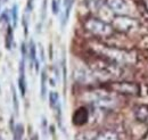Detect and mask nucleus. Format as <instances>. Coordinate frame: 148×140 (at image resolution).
Listing matches in <instances>:
<instances>
[{
	"instance_id": "1",
	"label": "nucleus",
	"mask_w": 148,
	"mask_h": 140,
	"mask_svg": "<svg viewBox=\"0 0 148 140\" xmlns=\"http://www.w3.org/2000/svg\"><path fill=\"white\" fill-rule=\"evenodd\" d=\"M91 51L95 55H97L108 62H112L114 64H117L120 66L132 65L136 63V56L133 54L125 49L117 48V47L107 46V45L97 42L91 46Z\"/></svg>"
},
{
	"instance_id": "2",
	"label": "nucleus",
	"mask_w": 148,
	"mask_h": 140,
	"mask_svg": "<svg viewBox=\"0 0 148 140\" xmlns=\"http://www.w3.org/2000/svg\"><path fill=\"white\" fill-rule=\"evenodd\" d=\"M84 30L98 38H111L115 30L111 24L106 23L100 18H88L83 23Z\"/></svg>"
},
{
	"instance_id": "3",
	"label": "nucleus",
	"mask_w": 148,
	"mask_h": 140,
	"mask_svg": "<svg viewBox=\"0 0 148 140\" xmlns=\"http://www.w3.org/2000/svg\"><path fill=\"white\" fill-rule=\"evenodd\" d=\"M89 102L93 106L103 109H112L117 104L116 98L107 91H93L90 93Z\"/></svg>"
},
{
	"instance_id": "4",
	"label": "nucleus",
	"mask_w": 148,
	"mask_h": 140,
	"mask_svg": "<svg viewBox=\"0 0 148 140\" xmlns=\"http://www.w3.org/2000/svg\"><path fill=\"white\" fill-rule=\"evenodd\" d=\"M112 26L115 31L122 33H130L136 31L139 27V23L136 18H132L128 15H116L113 18Z\"/></svg>"
},
{
	"instance_id": "5",
	"label": "nucleus",
	"mask_w": 148,
	"mask_h": 140,
	"mask_svg": "<svg viewBox=\"0 0 148 140\" xmlns=\"http://www.w3.org/2000/svg\"><path fill=\"white\" fill-rule=\"evenodd\" d=\"M110 89L112 91H115L116 93H121V95H138L139 93V87L133 83V82H127V81H122V82H112L110 83Z\"/></svg>"
},
{
	"instance_id": "6",
	"label": "nucleus",
	"mask_w": 148,
	"mask_h": 140,
	"mask_svg": "<svg viewBox=\"0 0 148 140\" xmlns=\"http://www.w3.org/2000/svg\"><path fill=\"white\" fill-rule=\"evenodd\" d=\"M106 5L112 12L117 15H125V13L129 10L125 0H106Z\"/></svg>"
},
{
	"instance_id": "7",
	"label": "nucleus",
	"mask_w": 148,
	"mask_h": 140,
	"mask_svg": "<svg viewBox=\"0 0 148 140\" xmlns=\"http://www.w3.org/2000/svg\"><path fill=\"white\" fill-rule=\"evenodd\" d=\"M89 119V113L86 107H79L73 114V123L77 126L84 125L88 122Z\"/></svg>"
},
{
	"instance_id": "8",
	"label": "nucleus",
	"mask_w": 148,
	"mask_h": 140,
	"mask_svg": "<svg viewBox=\"0 0 148 140\" xmlns=\"http://www.w3.org/2000/svg\"><path fill=\"white\" fill-rule=\"evenodd\" d=\"M25 59L26 57L22 56L21 63H19V76H18V88L21 95L24 97L26 93V79H25Z\"/></svg>"
},
{
	"instance_id": "9",
	"label": "nucleus",
	"mask_w": 148,
	"mask_h": 140,
	"mask_svg": "<svg viewBox=\"0 0 148 140\" xmlns=\"http://www.w3.org/2000/svg\"><path fill=\"white\" fill-rule=\"evenodd\" d=\"M27 57L30 60V65L31 67H33V65L36 66V70L39 71V60L37 57V47L33 40L30 41L29 43V49H27Z\"/></svg>"
},
{
	"instance_id": "10",
	"label": "nucleus",
	"mask_w": 148,
	"mask_h": 140,
	"mask_svg": "<svg viewBox=\"0 0 148 140\" xmlns=\"http://www.w3.org/2000/svg\"><path fill=\"white\" fill-rule=\"evenodd\" d=\"M134 117L139 122H147L148 121V106L140 105L134 109Z\"/></svg>"
},
{
	"instance_id": "11",
	"label": "nucleus",
	"mask_w": 148,
	"mask_h": 140,
	"mask_svg": "<svg viewBox=\"0 0 148 140\" xmlns=\"http://www.w3.org/2000/svg\"><path fill=\"white\" fill-rule=\"evenodd\" d=\"M74 78L80 83H90L93 80L92 74H87V72L83 70H79L74 72Z\"/></svg>"
},
{
	"instance_id": "12",
	"label": "nucleus",
	"mask_w": 148,
	"mask_h": 140,
	"mask_svg": "<svg viewBox=\"0 0 148 140\" xmlns=\"http://www.w3.org/2000/svg\"><path fill=\"white\" fill-rule=\"evenodd\" d=\"M96 140H120V138H119V135L115 131L105 130V131L100 132L99 135H97Z\"/></svg>"
},
{
	"instance_id": "13",
	"label": "nucleus",
	"mask_w": 148,
	"mask_h": 140,
	"mask_svg": "<svg viewBox=\"0 0 148 140\" xmlns=\"http://www.w3.org/2000/svg\"><path fill=\"white\" fill-rule=\"evenodd\" d=\"M73 1L74 0H64V17H63V26L67 23L69 18H70V14H71V9H72V6H73Z\"/></svg>"
},
{
	"instance_id": "14",
	"label": "nucleus",
	"mask_w": 148,
	"mask_h": 140,
	"mask_svg": "<svg viewBox=\"0 0 148 140\" xmlns=\"http://www.w3.org/2000/svg\"><path fill=\"white\" fill-rule=\"evenodd\" d=\"M40 92H41V98L45 99L46 95H47V72H46V70H42V72H41V89H40Z\"/></svg>"
},
{
	"instance_id": "15",
	"label": "nucleus",
	"mask_w": 148,
	"mask_h": 140,
	"mask_svg": "<svg viewBox=\"0 0 148 140\" xmlns=\"http://www.w3.org/2000/svg\"><path fill=\"white\" fill-rule=\"evenodd\" d=\"M13 41H14V32H13V27L10 25H8V29H7V33H6V40H5V43H6V48L9 50L12 49V46H13Z\"/></svg>"
},
{
	"instance_id": "16",
	"label": "nucleus",
	"mask_w": 148,
	"mask_h": 140,
	"mask_svg": "<svg viewBox=\"0 0 148 140\" xmlns=\"http://www.w3.org/2000/svg\"><path fill=\"white\" fill-rule=\"evenodd\" d=\"M97 133H95L93 131H83L81 133H79L76 136L77 140H96Z\"/></svg>"
},
{
	"instance_id": "17",
	"label": "nucleus",
	"mask_w": 148,
	"mask_h": 140,
	"mask_svg": "<svg viewBox=\"0 0 148 140\" xmlns=\"http://www.w3.org/2000/svg\"><path fill=\"white\" fill-rule=\"evenodd\" d=\"M10 19L13 22V27H16L17 22H18V6L16 3L13 5V7L10 9Z\"/></svg>"
},
{
	"instance_id": "18",
	"label": "nucleus",
	"mask_w": 148,
	"mask_h": 140,
	"mask_svg": "<svg viewBox=\"0 0 148 140\" xmlns=\"http://www.w3.org/2000/svg\"><path fill=\"white\" fill-rule=\"evenodd\" d=\"M60 102H59V95L56 92V91H51L49 93V105L53 109H55L56 106L58 105Z\"/></svg>"
},
{
	"instance_id": "19",
	"label": "nucleus",
	"mask_w": 148,
	"mask_h": 140,
	"mask_svg": "<svg viewBox=\"0 0 148 140\" xmlns=\"http://www.w3.org/2000/svg\"><path fill=\"white\" fill-rule=\"evenodd\" d=\"M23 135H24V128L22 124L15 125V130L13 131L14 140H23Z\"/></svg>"
},
{
	"instance_id": "20",
	"label": "nucleus",
	"mask_w": 148,
	"mask_h": 140,
	"mask_svg": "<svg viewBox=\"0 0 148 140\" xmlns=\"http://www.w3.org/2000/svg\"><path fill=\"white\" fill-rule=\"evenodd\" d=\"M51 10H53V14L57 15L60 10V3H59V0H51Z\"/></svg>"
},
{
	"instance_id": "21",
	"label": "nucleus",
	"mask_w": 148,
	"mask_h": 140,
	"mask_svg": "<svg viewBox=\"0 0 148 140\" xmlns=\"http://www.w3.org/2000/svg\"><path fill=\"white\" fill-rule=\"evenodd\" d=\"M12 91H13V98H14V108H15V112L18 113V100H17V95L14 87H12Z\"/></svg>"
},
{
	"instance_id": "22",
	"label": "nucleus",
	"mask_w": 148,
	"mask_h": 140,
	"mask_svg": "<svg viewBox=\"0 0 148 140\" xmlns=\"http://www.w3.org/2000/svg\"><path fill=\"white\" fill-rule=\"evenodd\" d=\"M46 13H47V0H43L42 7H41V21H45Z\"/></svg>"
},
{
	"instance_id": "23",
	"label": "nucleus",
	"mask_w": 148,
	"mask_h": 140,
	"mask_svg": "<svg viewBox=\"0 0 148 140\" xmlns=\"http://www.w3.org/2000/svg\"><path fill=\"white\" fill-rule=\"evenodd\" d=\"M9 19H10V17H9V13H8L7 9H6V10L1 14V16H0V22H6V23H8Z\"/></svg>"
},
{
	"instance_id": "24",
	"label": "nucleus",
	"mask_w": 148,
	"mask_h": 140,
	"mask_svg": "<svg viewBox=\"0 0 148 140\" xmlns=\"http://www.w3.org/2000/svg\"><path fill=\"white\" fill-rule=\"evenodd\" d=\"M27 23H29V21H27V13L23 16V25H24V33L25 35L27 34V31H29V25H27Z\"/></svg>"
},
{
	"instance_id": "25",
	"label": "nucleus",
	"mask_w": 148,
	"mask_h": 140,
	"mask_svg": "<svg viewBox=\"0 0 148 140\" xmlns=\"http://www.w3.org/2000/svg\"><path fill=\"white\" fill-rule=\"evenodd\" d=\"M33 3H34V0H27V3H26V13H31L32 9H33Z\"/></svg>"
},
{
	"instance_id": "26",
	"label": "nucleus",
	"mask_w": 148,
	"mask_h": 140,
	"mask_svg": "<svg viewBox=\"0 0 148 140\" xmlns=\"http://www.w3.org/2000/svg\"><path fill=\"white\" fill-rule=\"evenodd\" d=\"M144 5H145V7H146V9L148 10V0H144Z\"/></svg>"
},
{
	"instance_id": "27",
	"label": "nucleus",
	"mask_w": 148,
	"mask_h": 140,
	"mask_svg": "<svg viewBox=\"0 0 148 140\" xmlns=\"http://www.w3.org/2000/svg\"><path fill=\"white\" fill-rule=\"evenodd\" d=\"M6 1H7V0H6Z\"/></svg>"
}]
</instances>
